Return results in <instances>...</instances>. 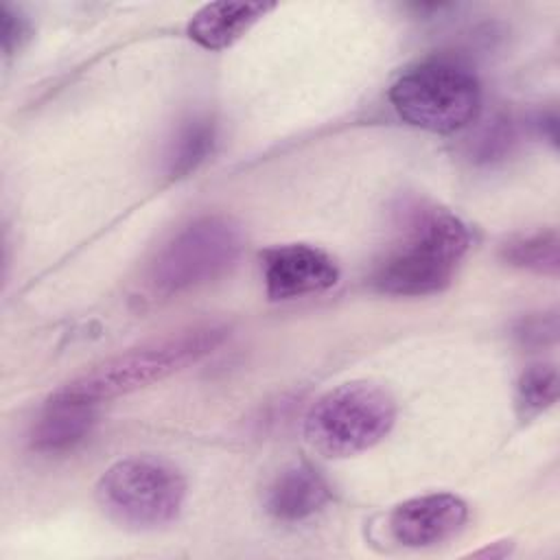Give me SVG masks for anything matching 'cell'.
Listing matches in <instances>:
<instances>
[{
    "label": "cell",
    "instance_id": "e0dca14e",
    "mask_svg": "<svg viewBox=\"0 0 560 560\" xmlns=\"http://www.w3.org/2000/svg\"><path fill=\"white\" fill-rule=\"evenodd\" d=\"M518 337L525 343H547L549 339H556V317H534L523 322Z\"/></svg>",
    "mask_w": 560,
    "mask_h": 560
},
{
    "label": "cell",
    "instance_id": "8992f818",
    "mask_svg": "<svg viewBox=\"0 0 560 560\" xmlns=\"http://www.w3.org/2000/svg\"><path fill=\"white\" fill-rule=\"evenodd\" d=\"M389 101L409 125L433 133H453L477 118L481 88L468 68L435 59L405 72L392 85Z\"/></svg>",
    "mask_w": 560,
    "mask_h": 560
},
{
    "label": "cell",
    "instance_id": "30bf717a",
    "mask_svg": "<svg viewBox=\"0 0 560 560\" xmlns=\"http://www.w3.org/2000/svg\"><path fill=\"white\" fill-rule=\"evenodd\" d=\"M273 4L267 2H210L188 22V37L206 50H223L236 44Z\"/></svg>",
    "mask_w": 560,
    "mask_h": 560
},
{
    "label": "cell",
    "instance_id": "ba28073f",
    "mask_svg": "<svg viewBox=\"0 0 560 560\" xmlns=\"http://www.w3.org/2000/svg\"><path fill=\"white\" fill-rule=\"evenodd\" d=\"M468 518V505L451 492L402 501L389 514V534L402 547H431L453 538Z\"/></svg>",
    "mask_w": 560,
    "mask_h": 560
},
{
    "label": "cell",
    "instance_id": "8fae6325",
    "mask_svg": "<svg viewBox=\"0 0 560 560\" xmlns=\"http://www.w3.org/2000/svg\"><path fill=\"white\" fill-rule=\"evenodd\" d=\"M96 413L92 405L48 400L31 429V448L37 453H66L79 446L92 431Z\"/></svg>",
    "mask_w": 560,
    "mask_h": 560
},
{
    "label": "cell",
    "instance_id": "9a60e30c",
    "mask_svg": "<svg viewBox=\"0 0 560 560\" xmlns=\"http://www.w3.org/2000/svg\"><path fill=\"white\" fill-rule=\"evenodd\" d=\"M0 39L4 55H13L28 39V22L20 11H13L9 4L0 9Z\"/></svg>",
    "mask_w": 560,
    "mask_h": 560
},
{
    "label": "cell",
    "instance_id": "5b68a950",
    "mask_svg": "<svg viewBox=\"0 0 560 560\" xmlns=\"http://www.w3.org/2000/svg\"><path fill=\"white\" fill-rule=\"evenodd\" d=\"M186 499V479L160 457H125L112 464L96 483V501L116 523L155 529L177 518Z\"/></svg>",
    "mask_w": 560,
    "mask_h": 560
},
{
    "label": "cell",
    "instance_id": "ac0fdd59",
    "mask_svg": "<svg viewBox=\"0 0 560 560\" xmlns=\"http://www.w3.org/2000/svg\"><path fill=\"white\" fill-rule=\"evenodd\" d=\"M510 542V540H508ZM508 542H494L492 547H486V549H479L475 551L472 556H490V558H503L510 553V545Z\"/></svg>",
    "mask_w": 560,
    "mask_h": 560
},
{
    "label": "cell",
    "instance_id": "7a4b0ae2",
    "mask_svg": "<svg viewBox=\"0 0 560 560\" xmlns=\"http://www.w3.org/2000/svg\"><path fill=\"white\" fill-rule=\"evenodd\" d=\"M225 335L228 330L223 326L206 324L127 350L66 383L50 396V400L96 407L103 400L147 387L199 361L212 352L225 339Z\"/></svg>",
    "mask_w": 560,
    "mask_h": 560
},
{
    "label": "cell",
    "instance_id": "3957f363",
    "mask_svg": "<svg viewBox=\"0 0 560 560\" xmlns=\"http://www.w3.org/2000/svg\"><path fill=\"white\" fill-rule=\"evenodd\" d=\"M396 422V400L374 381H350L319 396L306 418V442L326 457H348L378 444Z\"/></svg>",
    "mask_w": 560,
    "mask_h": 560
},
{
    "label": "cell",
    "instance_id": "4fadbf2b",
    "mask_svg": "<svg viewBox=\"0 0 560 560\" xmlns=\"http://www.w3.org/2000/svg\"><path fill=\"white\" fill-rule=\"evenodd\" d=\"M501 256L505 262L542 273L556 276L558 273V234L556 230H536L527 234L512 236L503 247Z\"/></svg>",
    "mask_w": 560,
    "mask_h": 560
},
{
    "label": "cell",
    "instance_id": "277c9868",
    "mask_svg": "<svg viewBox=\"0 0 560 560\" xmlns=\"http://www.w3.org/2000/svg\"><path fill=\"white\" fill-rule=\"evenodd\" d=\"M243 245L245 236L234 219L223 214L199 217L158 252L147 273V287L160 298L203 287L236 265Z\"/></svg>",
    "mask_w": 560,
    "mask_h": 560
},
{
    "label": "cell",
    "instance_id": "52a82bcc",
    "mask_svg": "<svg viewBox=\"0 0 560 560\" xmlns=\"http://www.w3.org/2000/svg\"><path fill=\"white\" fill-rule=\"evenodd\" d=\"M260 260L265 289L271 300H293L322 293L339 278L335 260L319 247L306 243L269 247Z\"/></svg>",
    "mask_w": 560,
    "mask_h": 560
},
{
    "label": "cell",
    "instance_id": "7c38bea8",
    "mask_svg": "<svg viewBox=\"0 0 560 560\" xmlns=\"http://www.w3.org/2000/svg\"><path fill=\"white\" fill-rule=\"evenodd\" d=\"M217 138L210 118H192L177 131L166 153V173L171 179H182L197 171V166L212 153Z\"/></svg>",
    "mask_w": 560,
    "mask_h": 560
},
{
    "label": "cell",
    "instance_id": "5bb4252c",
    "mask_svg": "<svg viewBox=\"0 0 560 560\" xmlns=\"http://www.w3.org/2000/svg\"><path fill=\"white\" fill-rule=\"evenodd\" d=\"M558 398V374L553 365L536 363L527 368L516 387V407L523 418H534Z\"/></svg>",
    "mask_w": 560,
    "mask_h": 560
},
{
    "label": "cell",
    "instance_id": "6da1fadb",
    "mask_svg": "<svg viewBox=\"0 0 560 560\" xmlns=\"http://www.w3.org/2000/svg\"><path fill=\"white\" fill-rule=\"evenodd\" d=\"M468 245L470 234L453 212L409 203L400 210V238L376 267L374 287L402 298L438 293L451 284Z\"/></svg>",
    "mask_w": 560,
    "mask_h": 560
},
{
    "label": "cell",
    "instance_id": "9c48e42d",
    "mask_svg": "<svg viewBox=\"0 0 560 560\" xmlns=\"http://www.w3.org/2000/svg\"><path fill=\"white\" fill-rule=\"evenodd\" d=\"M330 501L326 479L308 464L282 470L267 490V512L280 523H300L315 516Z\"/></svg>",
    "mask_w": 560,
    "mask_h": 560
},
{
    "label": "cell",
    "instance_id": "2e32d148",
    "mask_svg": "<svg viewBox=\"0 0 560 560\" xmlns=\"http://www.w3.org/2000/svg\"><path fill=\"white\" fill-rule=\"evenodd\" d=\"M512 142V129L508 120H494L490 127L483 129L481 142H479V158L481 160H494L499 158Z\"/></svg>",
    "mask_w": 560,
    "mask_h": 560
}]
</instances>
